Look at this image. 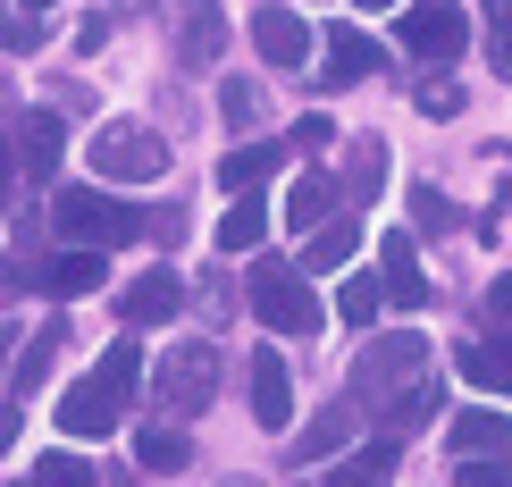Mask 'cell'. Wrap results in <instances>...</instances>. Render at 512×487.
<instances>
[{
    "mask_svg": "<svg viewBox=\"0 0 512 487\" xmlns=\"http://www.w3.org/2000/svg\"><path fill=\"white\" fill-rule=\"evenodd\" d=\"M51 227L68 244H101V252H118V244H135L143 236V210L135 202H118V194H51Z\"/></svg>",
    "mask_w": 512,
    "mask_h": 487,
    "instance_id": "cell-1",
    "label": "cell"
},
{
    "mask_svg": "<svg viewBox=\"0 0 512 487\" xmlns=\"http://www.w3.org/2000/svg\"><path fill=\"white\" fill-rule=\"evenodd\" d=\"M244 303L261 311L277 336H319V328H328V320H319V303H311V286H303V269H277V261H252Z\"/></svg>",
    "mask_w": 512,
    "mask_h": 487,
    "instance_id": "cell-2",
    "label": "cell"
},
{
    "mask_svg": "<svg viewBox=\"0 0 512 487\" xmlns=\"http://www.w3.org/2000/svg\"><path fill=\"white\" fill-rule=\"evenodd\" d=\"M160 168H168V143L152 126H101L93 135V177L101 185H152Z\"/></svg>",
    "mask_w": 512,
    "mask_h": 487,
    "instance_id": "cell-3",
    "label": "cell"
},
{
    "mask_svg": "<svg viewBox=\"0 0 512 487\" xmlns=\"http://www.w3.org/2000/svg\"><path fill=\"white\" fill-rule=\"evenodd\" d=\"M152 387H160V412L194 420V412L210 404V387H219V345H202V336H194V345H177V353L160 362Z\"/></svg>",
    "mask_w": 512,
    "mask_h": 487,
    "instance_id": "cell-4",
    "label": "cell"
},
{
    "mask_svg": "<svg viewBox=\"0 0 512 487\" xmlns=\"http://www.w3.org/2000/svg\"><path fill=\"white\" fill-rule=\"evenodd\" d=\"M462 42H471V17H462V0H412L403 9V51L445 68V59H462Z\"/></svg>",
    "mask_w": 512,
    "mask_h": 487,
    "instance_id": "cell-5",
    "label": "cell"
},
{
    "mask_svg": "<svg viewBox=\"0 0 512 487\" xmlns=\"http://www.w3.org/2000/svg\"><path fill=\"white\" fill-rule=\"evenodd\" d=\"M454 370L471 378L479 395H512V328H479L454 345Z\"/></svg>",
    "mask_w": 512,
    "mask_h": 487,
    "instance_id": "cell-6",
    "label": "cell"
},
{
    "mask_svg": "<svg viewBox=\"0 0 512 487\" xmlns=\"http://www.w3.org/2000/svg\"><path fill=\"white\" fill-rule=\"evenodd\" d=\"M59 152H68L59 110H26V118H17V177H26V185H51L59 177Z\"/></svg>",
    "mask_w": 512,
    "mask_h": 487,
    "instance_id": "cell-7",
    "label": "cell"
},
{
    "mask_svg": "<svg viewBox=\"0 0 512 487\" xmlns=\"http://www.w3.org/2000/svg\"><path fill=\"white\" fill-rule=\"evenodd\" d=\"M378 278H387V303H403V311H420V303H429V278H420L412 227H387V236H378Z\"/></svg>",
    "mask_w": 512,
    "mask_h": 487,
    "instance_id": "cell-8",
    "label": "cell"
},
{
    "mask_svg": "<svg viewBox=\"0 0 512 487\" xmlns=\"http://www.w3.org/2000/svg\"><path fill=\"white\" fill-rule=\"evenodd\" d=\"M177 303H185L177 269H143V278L118 294V320H126V328H160V320H177Z\"/></svg>",
    "mask_w": 512,
    "mask_h": 487,
    "instance_id": "cell-9",
    "label": "cell"
},
{
    "mask_svg": "<svg viewBox=\"0 0 512 487\" xmlns=\"http://www.w3.org/2000/svg\"><path fill=\"white\" fill-rule=\"evenodd\" d=\"M219 51H227V17H219V0H185V17H177V59H185V68H210Z\"/></svg>",
    "mask_w": 512,
    "mask_h": 487,
    "instance_id": "cell-10",
    "label": "cell"
},
{
    "mask_svg": "<svg viewBox=\"0 0 512 487\" xmlns=\"http://www.w3.org/2000/svg\"><path fill=\"white\" fill-rule=\"evenodd\" d=\"M252 42H261V59H269V68H303V51H311V26H303L294 9H277V0H269V9L252 17Z\"/></svg>",
    "mask_w": 512,
    "mask_h": 487,
    "instance_id": "cell-11",
    "label": "cell"
},
{
    "mask_svg": "<svg viewBox=\"0 0 512 487\" xmlns=\"http://www.w3.org/2000/svg\"><path fill=\"white\" fill-rule=\"evenodd\" d=\"M252 420H261V429H286L294 420V378H286V362H277L269 345L252 353Z\"/></svg>",
    "mask_w": 512,
    "mask_h": 487,
    "instance_id": "cell-12",
    "label": "cell"
},
{
    "mask_svg": "<svg viewBox=\"0 0 512 487\" xmlns=\"http://www.w3.org/2000/svg\"><path fill=\"white\" fill-rule=\"evenodd\" d=\"M319 51H328V59H319V84H370L378 76V42L353 34V26H336Z\"/></svg>",
    "mask_w": 512,
    "mask_h": 487,
    "instance_id": "cell-13",
    "label": "cell"
},
{
    "mask_svg": "<svg viewBox=\"0 0 512 487\" xmlns=\"http://www.w3.org/2000/svg\"><path fill=\"white\" fill-rule=\"evenodd\" d=\"M59 429H68V437H110L118 429V395H101L93 378L68 387V395H59Z\"/></svg>",
    "mask_w": 512,
    "mask_h": 487,
    "instance_id": "cell-14",
    "label": "cell"
},
{
    "mask_svg": "<svg viewBox=\"0 0 512 487\" xmlns=\"http://www.w3.org/2000/svg\"><path fill=\"white\" fill-rule=\"evenodd\" d=\"M445 446L454 454H512V420L504 412H454L445 420Z\"/></svg>",
    "mask_w": 512,
    "mask_h": 487,
    "instance_id": "cell-15",
    "label": "cell"
},
{
    "mask_svg": "<svg viewBox=\"0 0 512 487\" xmlns=\"http://www.w3.org/2000/svg\"><path fill=\"white\" fill-rule=\"evenodd\" d=\"M277 168H286V143H236V152L219 160V185L227 194H252V185H269Z\"/></svg>",
    "mask_w": 512,
    "mask_h": 487,
    "instance_id": "cell-16",
    "label": "cell"
},
{
    "mask_svg": "<svg viewBox=\"0 0 512 487\" xmlns=\"http://www.w3.org/2000/svg\"><path fill=\"white\" fill-rule=\"evenodd\" d=\"M361 252V219L345 210V219H328V227H311V252H303V269H345Z\"/></svg>",
    "mask_w": 512,
    "mask_h": 487,
    "instance_id": "cell-17",
    "label": "cell"
},
{
    "mask_svg": "<svg viewBox=\"0 0 512 487\" xmlns=\"http://www.w3.org/2000/svg\"><path fill=\"white\" fill-rule=\"evenodd\" d=\"M135 378H143V345H135V336H118V345H110V353L93 362V387L126 404V395H135Z\"/></svg>",
    "mask_w": 512,
    "mask_h": 487,
    "instance_id": "cell-18",
    "label": "cell"
},
{
    "mask_svg": "<svg viewBox=\"0 0 512 487\" xmlns=\"http://www.w3.org/2000/svg\"><path fill=\"white\" fill-rule=\"evenodd\" d=\"M93 252H101V244H76L68 261H51V269H42V286H51V294H101V278H110V269H101Z\"/></svg>",
    "mask_w": 512,
    "mask_h": 487,
    "instance_id": "cell-19",
    "label": "cell"
},
{
    "mask_svg": "<svg viewBox=\"0 0 512 487\" xmlns=\"http://www.w3.org/2000/svg\"><path fill=\"white\" fill-rule=\"evenodd\" d=\"M261 236H269V202H261V194L227 202V219H219V252H252Z\"/></svg>",
    "mask_w": 512,
    "mask_h": 487,
    "instance_id": "cell-20",
    "label": "cell"
},
{
    "mask_svg": "<svg viewBox=\"0 0 512 487\" xmlns=\"http://www.w3.org/2000/svg\"><path fill=\"white\" fill-rule=\"evenodd\" d=\"M395 370H420V336H412V328H403V336H387V345H378L370 362H361V395H378Z\"/></svg>",
    "mask_w": 512,
    "mask_h": 487,
    "instance_id": "cell-21",
    "label": "cell"
},
{
    "mask_svg": "<svg viewBox=\"0 0 512 487\" xmlns=\"http://www.w3.org/2000/svg\"><path fill=\"white\" fill-rule=\"evenodd\" d=\"M336 202H345V194H336L328 177H303V185L286 194V219H294V227H328V219H336Z\"/></svg>",
    "mask_w": 512,
    "mask_h": 487,
    "instance_id": "cell-22",
    "label": "cell"
},
{
    "mask_svg": "<svg viewBox=\"0 0 512 487\" xmlns=\"http://www.w3.org/2000/svg\"><path fill=\"white\" fill-rule=\"evenodd\" d=\"M135 462H143V471H152V479H177L185 462H194V446H185L177 429H143V446H135Z\"/></svg>",
    "mask_w": 512,
    "mask_h": 487,
    "instance_id": "cell-23",
    "label": "cell"
},
{
    "mask_svg": "<svg viewBox=\"0 0 512 487\" xmlns=\"http://www.w3.org/2000/svg\"><path fill=\"white\" fill-rule=\"evenodd\" d=\"M378 303H387V278H345V294H336V320H345V328H370Z\"/></svg>",
    "mask_w": 512,
    "mask_h": 487,
    "instance_id": "cell-24",
    "label": "cell"
},
{
    "mask_svg": "<svg viewBox=\"0 0 512 487\" xmlns=\"http://www.w3.org/2000/svg\"><path fill=\"white\" fill-rule=\"evenodd\" d=\"M51 362H59V328H42L34 345L17 353V370H9V395H34V387H42V370H51Z\"/></svg>",
    "mask_w": 512,
    "mask_h": 487,
    "instance_id": "cell-25",
    "label": "cell"
},
{
    "mask_svg": "<svg viewBox=\"0 0 512 487\" xmlns=\"http://www.w3.org/2000/svg\"><path fill=\"white\" fill-rule=\"evenodd\" d=\"M345 429H353V404H336V412H319L311 429H303V446H294V462H319L328 446H345Z\"/></svg>",
    "mask_w": 512,
    "mask_h": 487,
    "instance_id": "cell-26",
    "label": "cell"
},
{
    "mask_svg": "<svg viewBox=\"0 0 512 487\" xmlns=\"http://www.w3.org/2000/svg\"><path fill=\"white\" fill-rule=\"evenodd\" d=\"M395 462H403V437L387 429V437H370V446H361V454H353V462H345V471H336V479H387Z\"/></svg>",
    "mask_w": 512,
    "mask_h": 487,
    "instance_id": "cell-27",
    "label": "cell"
},
{
    "mask_svg": "<svg viewBox=\"0 0 512 487\" xmlns=\"http://www.w3.org/2000/svg\"><path fill=\"white\" fill-rule=\"evenodd\" d=\"M412 210H420V227H429V236H445V227H454V202H445L437 185H412Z\"/></svg>",
    "mask_w": 512,
    "mask_h": 487,
    "instance_id": "cell-28",
    "label": "cell"
},
{
    "mask_svg": "<svg viewBox=\"0 0 512 487\" xmlns=\"http://www.w3.org/2000/svg\"><path fill=\"white\" fill-rule=\"evenodd\" d=\"M219 110L236 118V126H252V118H261V93H252V84L236 76V84H219Z\"/></svg>",
    "mask_w": 512,
    "mask_h": 487,
    "instance_id": "cell-29",
    "label": "cell"
},
{
    "mask_svg": "<svg viewBox=\"0 0 512 487\" xmlns=\"http://www.w3.org/2000/svg\"><path fill=\"white\" fill-rule=\"evenodd\" d=\"M34 479H42V487H68V479H76V487H84L93 471H84L76 454H42V462H34Z\"/></svg>",
    "mask_w": 512,
    "mask_h": 487,
    "instance_id": "cell-30",
    "label": "cell"
},
{
    "mask_svg": "<svg viewBox=\"0 0 512 487\" xmlns=\"http://www.w3.org/2000/svg\"><path fill=\"white\" fill-rule=\"evenodd\" d=\"M420 110H429V118H454V110H462V84H445V76L420 84Z\"/></svg>",
    "mask_w": 512,
    "mask_h": 487,
    "instance_id": "cell-31",
    "label": "cell"
},
{
    "mask_svg": "<svg viewBox=\"0 0 512 487\" xmlns=\"http://www.w3.org/2000/svg\"><path fill=\"white\" fill-rule=\"evenodd\" d=\"M487 68L512 84V17H496V42H487Z\"/></svg>",
    "mask_w": 512,
    "mask_h": 487,
    "instance_id": "cell-32",
    "label": "cell"
},
{
    "mask_svg": "<svg viewBox=\"0 0 512 487\" xmlns=\"http://www.w3.org/2000/svg\"><path fill=\"white\" fill-rule=\"evenodd\" d=\"M328 135H336L328 118H294V152H328Z\"/></svg>",
    "mask_w": 512,
    "mask_h": 487,
    "instance_id": "cell-33",
    "label": "cell"
},
{
    "mask_svg": "<svg viewBox=\"0 0 512 487\" xmlns=\"http://www.w3.org/2000/svg\"><path fill=\"white\" fill-rule=\"evenodd\" d=\"M17 9H59V0H17Z\"/></svg>",
    "mask_w": 512,
    "mask_h": 487,
    "instance_id": "cell-34",
    "label": "cell"
},
{
    "mask_svg": "<svg viewBox=\"0 0 512 487\" xmlns=\"http://www.w3.org/2000/svg\"><path fill=\"white\" fill-rule=\"evenodd\" d=\"M353 9H395V0H353Z\"/></svg>",
    "mask_w": 512,
    "mask_h": 487,
    "instance_id": "cell-35",
    "label": "cell"
}]
</instances>
